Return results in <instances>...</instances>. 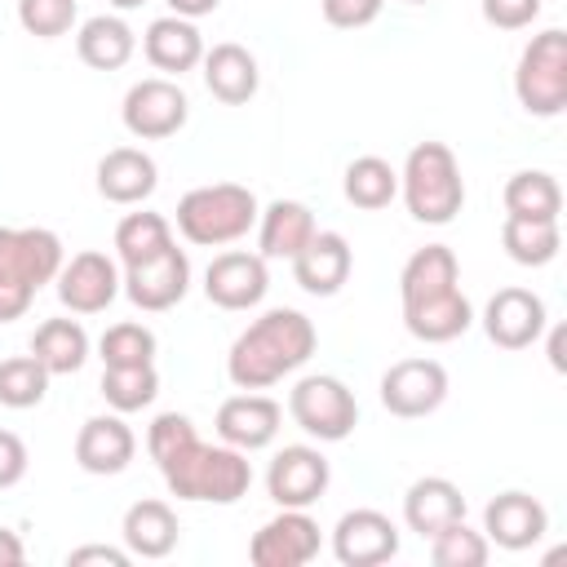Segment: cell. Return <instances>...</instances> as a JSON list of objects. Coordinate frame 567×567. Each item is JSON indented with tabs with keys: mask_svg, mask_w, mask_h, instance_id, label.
<instances>
[{
	"mask_svg": "<svg viewBox=\"0 0 567 567\" xmlns=\"http://www.w3.org/2000/svg\"><path fill=\"white\" fill-rule=\"evenodd\" d=\"M315 346H319V332L301 310H288V306L266 310L257 323H248L235 337L226 354V377L239 390H266L288 372H297L315 354Z\"/></svg>",
	"mask_w": 567,
	"mask_h": 567,
	"instance_id": "6da1fadb",
	"label": "cell"
},
{
	"mask_svg": "<svg viewBox=\"0 0 567 567\" xmlns=\"http://www.w3.org/2000/svg\"><path fill=\"white\" fill-rule=\"evenodd\" d=\"M164 483L173 496L182 501H213V505H235L239 496H248L252 487V465L244 461L239 447H213V443H199L190 439L182 452H173L164 465H159Z\"/></svg>",
	"mask_w": 567,
	"mask_h": 567,
	"instance_id": "7a4b0ae2",
	"label": "cell"
},
{
	"mask_svg": "<svg viewBox=\"0 0 567 567\" xmlns=\"http://www.w3.org/2000/svg\"><path fill=\"white\" fill-rule=\"evenodd\" d=\"M257 195L239 182H213V186H195L177 199V230L199 244V248H221L235 244L252 230L257 221Z\"/></svg>",
	"mask_w": 567,
	"mask_h": 567,
	"instance_id": "3957f363",
	"label": "cell"
},
{
	"mask_svg": "<svg viewBox=\"0 0 567 567\" xmlns=\"http://www.w3.org/2000/svg\"><path fill=\"white\" fill-rule=\"evenodd\" d=\"M408 213L425 226H447L461 204H465V182H461V164L443 142H421L408 151V164L399 173Z\"/></svg>",
	"mask_w": 567,
	"mask_h": 567,
	"instance_id": "277c9868",
	"label": "cell"
},
{
	"mask_svg": "<svg viewBox=\"0 0 567 567\" xmlns=\"http://www.w3.org/2000/svg\"><path fill=\"white\" fill-rule=\"evenodd\" d=\"M514 93L523 102L527 115H558L567 106V31L549 27L540 35H532V44L518 58L514 71Z\"/></svg>",
	"mask_w": 567,
	"mask_h": 567,
	"instance_id": "5b68a950",
	"label": "cell"
},
{
	"mask_svg": "<svg viewBox=\"0 0 567 567\" xmlns=\"http://www.w3.org/2000/svg\"><path fill=\"white\" fill-rule=\"evenodd\" d=\"M288 412H292V421L310 434V439H319V443H341L354 425H359V403H354V394L346 390V381H337V377H301L297 385H292V394H288Z\"/></svg>",
	"mask_w": 567,
	"mask_h": 567,
	"instance_id": "8992f818",
	"label": "cell"
},
{
	"mask_svg": "<svg viewBox=\"0 0 567 567\" xmlns=\"http://www.w3.org/2000/svg\"><path fill=\"white\" fill-rule=\"evenodd\" d=\"M62 270V239L44 226H0V279L40 292Z\"/></svg>",
	"mask_w": 567,
	"mask_h": 567,
	"instance_id": "52a82bcc",
	"label": "cell"
},
{
	"mask_svg": "<svg viewBox=\"0 0 567 567\" xmlns=\"http://www.w3.org/2000/svg\"><path fill=\"white\" fill-rule=\"evenodd\" d=\"M120 115H124V128H128L133 137L159 142V137H173V133L186 124L190 102H186V93H182L173 80H159V75H155V80H137V84L124 93Z\"/></svg>",
	"mask_w": 567,
	"mask_h": 567,
	"instance_id": "ba28073f",
	"label": "cell"
},
{
	"mask_svg": "<svg viewBox=\"0 0 567 567\" xmlns=\"http://www.w3.org/2000/svg\"><path fill=\"white\" fill-rule=\"evenodd\" d=\"M447 399V372L439 359H399L381 377V403L394 416H430Z\"/></svg>",
	"mask_w": 567,
	"mask_h": 567,
	"instance_id": "9c48e42d",
	"label": "cell"
},
{
	"mask_svg": "<svg viewBox=\"0 0 567 567\" xmlns=\"http://www.w3.org/2000/svg\"><path fill=\"white\" fill-rule=\"evenodd\" d=\"M328 478H332V470H328L323 452L292 443V447L275 452V461L266 470V492L279 509H306L328 492Z\"/></svg>",
	"mask_w": 567,
	"mask_h": 567,
	"instance_id": "30bf717a",
	"label": "cell"
},
{
	"mask_svg": "<svg viewBox=\"0 0 567 567\" xmlns=\"http://www.w3.org/2000/svg\"><path fill=\"white\" fill-rule=\"evenodd\" d=\"M124 292H128V301L137 306V310H168V306H177L182 297H186V288H190V261H186V252L173 244V248H164L159 257H146V261H137V266H124Z\"/></svg>",
	"mask_w": 567,
	"mask_h": 567,
	"instance_id": "8fae6325",
	"label": "cell"
},
{
	"mask_svg": "<svg viewBox=\"0 0 567 567\" xmlns=\"http://www.w3.org/2000/svg\"><path fill=\"white\" fill-rule=\"evenodd\" d=\"M332 554L346 567H377L399 554V527L381 509H350L332 527Z\"/></svg>",
	"mask_w": 567,
	"mask_h": 567,
	"instance_id": "7c38bea8",
	"label": "cell"
},
{
	"mask_svg": "<svg viewBox=\"0 0 567 567\" xmlns=\"http://www.w3.org/2000/svg\"><path fill=\"white\" fill-rule=\"evenodd\" d=\"M266 257L261 252H217L204 270V292L221 310H248L266 297Z\"/></svg>",
	"mask_w": 567,
	"mask_h": 567,
	"instance_id": "4fadbf2b",
	"label": "cell"
},
{
	"mask_svg": "<svg viewBox=\"0 0 567 567\" xmlns=\"http://www.w3.org/2000/svg\"><path fill=\"white\" fill-rule=\"evenodd\" d=\"M58 297L75 315H97L120 297V270L106 252H75L58 270Z\"/></svg>",
	"mask_w": 567,
	"mask_h": 567,
	"instance_id": "5bb4252c",
	"label": "cell"
},
{
	"mask_svg": "<svg viewBox=\"0 0 567 567\" xmlns=\"http://www.w3.org/2000/svg\"><path fill=\"white\" fill-rule=\"evenodd\" d=\"M315 554H319V523L306 509H284L248 545V558L257 567H301Z\"/></svg>",
	"mask_w": 567,
	"mask_h": 567,
	"instance_id": "9a60e30c",
	"label": "cell"
},
{
	"mask_svg": "<svg viewBox=\"0 0 567 567\" xmlns=\"http://www.w3.org/2000/svg\"><path fill=\"white\" fill-rule=\"evenodd\" d=\"M483 328L501 350H527L545 332V301L532 288H501L483 310Z\"/></svg>",
	"mask_w": 567,
	"mask_h": 567,
	"instance_id": "2e32d148",
	"label": "cell"
},
{
	"mask_svg": "<svg viewBox=\"0 0 567 567\" xmlns=\"http://www.w3.org/2000/svg\"><path fill=\"white\" fill-rule=\"evenodd\" d=\"M483 532L487 540H496L501 549H532L545 532H549V514L536 496L527 492H501L487 509H483Z\"/></svg>",
	"mask_w": 567,
	"mask_h": 567,
	"instance_id": "e0dca14e",
	"label": "cell"
},
{
	"mask_svg": "<svg viewBox=\"0 0 567 567\" xmlns=\"http://www.w3.org/2000/svg\"><path fill=\"white\" fill-rule=\"evenodd\" d=\"M350 244L337 230H315L310 244L292 257V279L310 292V297H332L341 292V284L350 279Z\"/></svg>",
	"mask_w": 567,
	"mask_h": 567,
	"instance_id": "ac0fdd59",
	"label": "cell"
},
{
	"mask_svg": "<svg viewBox=\"0 0 567 567\" xmlns=\"http://www.w3.org/2000/svg\"><path fill=\"white\" fill-rule=\"evenodd\" d=\"M279 403L266 394H235L217 408V434L221 443L239 447V452H257L266 443H275L279 434Z\"/></svg>",
	"mask_w": 567,
	"mask_h": 567,
	"instance_id": "d6986e66",
	"label": "cell"
},
{
	"mask_svg": "<svg viewBox=\"0 0 567 567\" xmlns=\"http://www.w3.org/2000/svg\"><path fill=\"white\" fill-rule=\"evenodd\" d=\"M137 452L133 430L120 416H89L75 434V465L84 474H120Z\"/></svg>",
	"mask_w": 567,
	"mask_h": 567,
	"instance_id": "ffe728a7",
	"label": "cell"
},
{
	"mask_svg": "<svg viewBox=\"0 0 567 567\" xmlns=\"http://www.w3.org/2000/svg\"><path fill=\"white\" fill-rule=\"evenodd\" d=\"M155 182H159L155 159L137 146H115L97 159V190L111 204H142L155 190Z\"/></svg>",
	"mask_w": 567,
	"mask_h": 567,
	"instance_id": "44dd1931",
	"label": "cell"
},
{
	"mask_svg": "<svg viewBox=\"0 0 567 567\" xmlns=\"http://www.w3.org/2000/svg\"><path fill=\"white\" fill-rule=\"evenodd\" d=\"M403 518H408V527H412L416 536L430 540V536L443 532L447 523L465 518V496H461V487H456L452 478H439V474L416 478V483L408 487V496H403Z\"/></svg>",
	"mask_w": 567,
	"mask_h": 567,
	"instance_id": "7402d4cb",
	"label": "cell"
},
{
	"mask_svg": "<svg viewBox=\"0 0 567 567\" xmlns=\"http://www.w3.org/2000/svg\"><path fill=\"white\" fill-rule=\"evenodd\" d=\"M204 84H208V93L217 97V102H226V106H244L252 93H257V58L244 49V44H213L204 58Z\"/></svg>",
	"mask_w": 567,
	"mask_h": 567,
	"instance_id": "603a6c76",
	"label": "cell"
},
{
	"mask_svg": "<svg viewBox=\"0 0 567 567\" xmlns=\"http://www.w3.org/2000/svg\"><path fill=\"white\" fill-rule=\"evenodd\" d=\"M470 323H474V310H470V297H465L461 288L439 292V297H425V301H416V306H403V328H408L416 341H430V346L456 341Z\"/></svg>",
	"mask_w": 567,
	"mask_h": 567,
	"instance_id": "cb8c5ba5",
	"label": "cell"
},
{
	"mask_svg": "<svg viewBox=\"0 0 567 567\" xmlns=\"http://www.w3.org/2000/svg\"><path fill=\"white\" fill-rule=\"evenodd\" d=\"M142 49H146V62L155 71H168V75H182V71H190L204 58V40H199L195 22L190 18H177V13L173 18H155L146 27Z\"/></svg>",
	"mask_w": 567,
	"mask_h": 567,
	"instance_id": "d4e9b609",
	"label": "cell"
},
{
	"mask_svg": "<svg viewBox=\"0 0 567 567\" xmlns=\"http://www.w3.org/2000/svg\"><path fill=\"white\" fill-rule=\"evenodd\" d=\"M461 266H456V252L447 244H425L408 257L403 275H399V292H403V306H416L425 297H439V292H452L461 288Z\"/></svg>",
	"mask_w": 567,
	"mask_h": 567,
	"instance_id": "484cf974",
	"label": "cell"
},
{
	"mask_svg": "<svg viewBox=\"0 0 567 567\" xmlns=\"http://www.w3.org/2000/svg\"><path fill=\"white\" fill-rule=\"evenodd\" d=\"M257 244H261V257H297L310 235H315V217L306 204L297 199H275L266 213H257Z\"/></svg>",
	"mask_w": 567,
	"mask_h": 567,
	"instance_id": "4316f807",
	"label": "cell"
},
{
	"mask_svg": "<svg viewBox=\"0 0 567 567\" xmlns=\"http://www.w3.org/2000/svg\"><path fill=\"white\" fill-rule=\"evenodd\" d=\"M133 49H137V40H133L128 22L124 18H111V13L89 18L80 27V35H75V53L93 71H120L133 58Z\"/></svg>",
	"mask_w": 567,
	"mask_h": 567,
	"instance_id": "83f0119b",
	"label": "cell"
},
{
	"mask_svg": "<svg viewBox=\"0 0 567 567\" xmlns=\"http://www.w3.org/2000/svg\"><path fill=\"white\" fill-rule=\"evenodd\" d=\"M124 545L133 558H164L177 545V514L164 501H137L124 514Z\"/></svg>",
	"mask_w": 567,
	"mask_h": 567,
	"instance_id": "f1b7e54d",
	"label": "cell"
},
{
	"mask_svg": "<svg viewBox=\"0 0 567 567\" xmlns=\"http://www.w3.org/2000/svg\"><path fill=\"white\" fill-rule=\"evenodd\" d=\"M31 354L49 368V377L80 372L89 359V332L75 319H44L31 337Z\"/></svg>",
	"mask_w": 567,
	"mask_h": 567,
	"instance_id": "f546056e",
	"label": "cell"
},
{
	"mask_svg": "<svg viewBox=\"0 0 567 567\" xmlns=\"http://www.w3.org/2000/svg\"><path fill=\"white\" fill-rule=\"evenodd\" d=\"M563 190L549 173L523 168L505 182V217H532V221H558Z\"/></svg>",
	"mask_w": 567,
	"mask_h": 567,
	"instance_id": "4dcf8cb0",
	"label": "cell"
},
{
	"mask_svg": "<svg viewBox=\"0 0 567 567\" xmlns=\"http://www.w3.org/2000/svg\"><path fill=\"white\" fill-rule=\"evenodd\" d=\"M501 244L509 252V261L518 266H549L558 257V221H532V217H505L501 226Z\"/></svg>",
	"mask_w": 567,
	"mask_h": 567,
	"instance_id": "1f68e13d",
	"label": "cell"
},
{
	"mask_svg": "<svg viewBox=\"0 0 567 567\" xmlns=\"http://www.w3.org/2000/svg\"><path fill=\"white\" fill-rule=\"evenodd\" d=\"M394 195H399V173H394L381 155H359V159L346 168V199H350L354 208L377 213V208H385Z\"/></svg>",
	"mask_w": 567,
	"mask_h": 567,
	"instance_id": "d6a6232c",
	"label": "cell"
},
{
	"mask_svg": "<svg viewBox=\"0 0 567 567\" xmlns=\"http://www.w3.org/2000/svg\"><path fill=\"white\" fill-rule=\"evenodd\" d=\"M164 248H173V226L159 213H128L115 226V252L124 266H137L146 257H159Z\"/></svg>",
	"mask_w": 567,
	"mask_h": 567,
	"instance_id": "836d02e7",
	"label": "cell"
},
{
	"mask_svg": "<svg viewBox=\"0 0 567 567\" xmlns=\"http://www.w3.org/2000/svg\"><path fill=\"white\" fill-rule=\"evenodd\" d=\"M159 394L155 363H128V368H106L102 372V399L115 412H137Z\"/></svg>",
	"mask_w": 567,
	"mask_h": 567,
	"instance_id": "e575fe53",
	"label": "cell"
},
{
	"mask_svg": "<svg viewBox=\"0 0 567 567\" xmlns=\"http://www.w3.org/2000/svg\"><path fill=\"white\" fill-rule=\"evenodd\" d=\"M49 390V368L35 354H13L0 363V403L4 408H35Z\"/></svg>",
	"mask_w": 567,
	"mask_h": 567,
	"instance_id": "d590c367",
	"label": "cell"
},
{
	"mask_svg": "<svg viewBox=\"0 0 567 567\" xmlns=\"http://www.w3.org/2000/svg\"><path fill=\"white\" fill-rule=\"evenodd\" d=\"M430 558L439 567H483L487 563V536L465 527V518H456L430 536Z\"/></svg>",
	"mask_w": 567,
	"mask_h": 567,
	"instance_id": "8d00e7d4",
	"label": "cell"
},
{
	"mask_svg": "<svg viewBox=\"0 0 567 567\" xmlns=\"http://www.w3.org/2000/svg\"><path fill=\"white\" fill-rule=\"evenodd\" d=\"M106 368H128V363H151L155 359V332L142 323H111L97 341Z\"/></svg>",
	"mask_w": 567,
	"mask_h": 567,
	"instance_id": "74e56055",
	"label": "cell"
},
{
	"mask_svg": "<svg viewBox=\"0 0 567 567\" xmlns=\"http://www.w3.org/2000/svg\"><path fill=\"white\" fill-rule=\"evenodd\" d=\"M18 22L35 40H58L75 27V0H18Z\"/></svg>",
	"mask_w": 567,
	"mask_h": 567,
	"instance_id": "f35d334b",
	"label": "cell"
},
{
	"mask_svg": "<svg viewBox=\"0 0 567 567\" xmlns=\"http://www.w3.org/2000/svg\"><path fill=\"white\" fill-rule=\"evenodd\" d=\"M190 439H199L195 425H190V416H182V412H159V416L151 421V430H146V452H151L155 465H164V461H168L173 452H182Z\"/></svg>",
	"mask_w": 567,
	"mask_h": 567,
	"instance_id": "ab89813d",
	"label": "cell"
},
{
	"mask_svg": "<svg viewBox=\"0 0 567 567\" xmlns=\"http://www.w3.org/2000/svg\"><path fill=\"white\" fill-rule=\"evenodd\" d=\"M540 13V0H483V18L501 31H523Z\"/></svg>",
	"mask_w": 567,
	"mask_h": 567,
	"instance_id": "60d3db41",
	"label": "cell"
},
{
	"mask_svg": "<svg viewBox=\"0 0 567 567\" xmlns=\"http://www.w3.org/2000/svg\"><path fill=\"white\" fill-rule=\"evenodd\" d=\"M319 4H323V18H328L332 27L354 31V27L377 22V13H381L385 0H319Z\"/></svg>",
	"mask_w": 567,
	"mask_h": 567,
	"instance_id": "b9f144b4",
	"label": "cell"
},
{
	"mask_svg": "<svg viewBox=\"0 0 567 567\" xmlns=\"http://www.w3.org/2000/svg\"><path fill=\"white\" fill-rule=\"evenodd\" d=\"M22 474H27V443L13 430H0V492L22 483Z\"/></svg>",
	"mask_w": 567,
	"mask_h": 567,
	"instance_id": "7bdbcfd3",
	"label": "cell"
},
{
	"mask_svg": "<svg viewBox=\"0 0 567 567\" xmlns=\"http://www.w3.org/2000/svg\"><path fill=\"white\" fill-rule=\"evenodd\" d=\"M31 301H35V292H31V288L0 279V323H13V319H22V315L31 310Z\"/></svg>",
	"mask_w": 567,
	"mask_h": 567,
	"instance_id": "ee69618b",
	"label": "cell"
},
{
	"mask_svg": "<svg viewBox=\"0 0 567 567\" xmlns=\"http://www.w3.org/2000/svg\"><path fill=\"white\" fill-rule=\"evenodd\" d=\"M71 567H84V563H106V567H124L128 563V549H115V545H80L71 549L66 558Z\"/></svg>",
	"mask_w": 567,
	"mask_h": 567,
	"instance_id": "f6af8a7d",
	"label": "cell"
},
{
	"mask_svg": "<svg viewBox=\"0 0 567 567\" xmlns=\"http://www.w3.org/2000/svg\"><path fill=\"white\" fill-rule=\"evenodd\" d=\"M27 558V549H22V540L9 532V527H0V567H18Z\"/></svg>",
	"mask_w": 567,
	"mask_h": 567,
	"instance_id": "bcb514c9",
	"label": "cell"
},
{
	"mask_svg": "<svg viewBox=\"0 0 567 567\" xmlns=\"http://www.w3.org/2000/svg\"><path fill=\"white\" fill-rule=\"evenodd\" d=\"M221 0H168V9L177 13V18H204V13H213Z\"/></svg>",
	"mask_w": 567,
	"mask_h": 567,
	"instance_id": "7dc6e473",
	"label": "cell"
},
{
	"mask_svg": "<svg viewBox=\"0 0 567 567\" xmlns=\"http://www.w3.org/2000/svg\"><path fill=\"white\" fill-rule=\"evenodd\" d=\"M563 341H567V332H563V328H554V332H549V363H554L558 372L567 368V359H563Z\"/></svg>",
	"mask_w": 567,
	"mask_h": 567,
	"instance_id": "c3c4849f",
	"label": "cell"
},
{
	"mask_svg": "<svg viewBox=\"0 0 567 567\" xmlns=\"http://www.w3.org/2000/svg\"><path fill=\"white\" fill-rule=\"evenodd\" d=\"M106 4H115V9H137V4H146V0H106Z\"/></svg>",
	"mask_w": 567,
	"mask_h": 567,
	"instance_id": "681fc988",
	"label": "cell"
},
{
	"mask_svg": "<svg viewBox=\"0 0 567 567\" xmlns=\"http://www.w3.org/2000/svg\"><path fill=\"white\" fill-rule=\"evenodd\" d=\"M408 4H430V0H408Z\"/></svg>",
	"mask_w": 567,
	"mask_h": 567,
	"instance_id": "f907efd6",
	"label": "cell"
}]
</instances>
